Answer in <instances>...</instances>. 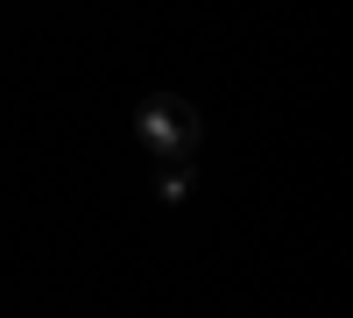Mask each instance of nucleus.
Instances as JSON below:
<instances>
[{"instance_id":"1","label":"nucleus","mask_w":353,"mask_h":318,"mask_svg":"<svg viewBox=\"0 0 353 318\" xmlns=\"http://www.w3.org/2000/svg\"><path fill=\"white\" fill-rule=\"evenodd\" d=\"M134 128H141V141H149L156 156H191V149H198V113H191L184 99H176V92H156V99H141Z\"/></svg>"},{"instance_id":"2","label":"nucleus","mask_w":353,"mask_h":318,"mask_svg":"<svg viewBox=\"0 0 353 318\" xmlns=\"http://www.w3.org/2000/svg\"><path fill=\"white\" fill-rule=\"evenodd\" d=\"M163 163H170V170H163L156 191H163V198H184V191H191V156H163Z\"/></svg>"}]
</instances>
